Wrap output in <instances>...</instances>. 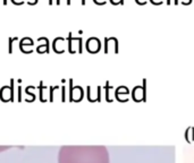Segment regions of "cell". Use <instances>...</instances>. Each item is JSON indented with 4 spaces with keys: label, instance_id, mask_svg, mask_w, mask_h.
<instances>
[{
    "label": "cell",
    "instance_id": "5",
    "mask_svg": "<svg viewBox=\"0 0 194 163\" xmlns=\"http://www.w3.org/2000/svg\"><path fill=\"white\" fill-rule=\"evenodd\" d=\"M2 4H4V5H7V0H2Z\"/></svg>",
    "mask_w": 194,
    "mask_h": 163
},
{
    "label": "cell",
    "instance_id": "1",
    "mask_svg": "<svg viewBox=\"0 0 194 163\" xmlns=\"http://www.w3.org/2000/svg\"><path fill=\"white\" fill-rule=\"evenodd\" d=\"M56 4H57V5H60V4H62V0H56ZM66 4L67 5H71V0H66Z\"/></svg>",
    "mask_w": 194,
    "mask_h": 163
},
{
    "label": "cell",
    "instance_id": "4",
    "mask_svg": "<svg viewBox=\"0 0 194 163\" xmlns=\"http://www.w3.org/2000/svg\"><path fill=\"white\" fill-rule=\"evenodd\" d=\"M53 4V0H49V5H52Z\"/></svg>",
    "mask_w": 194,
    "mask_h": 163
},
{
    "label": "cell",
    "instance_id": "2",
    "mask_svg": "<svg viewBox=\"0 0 194 163\" xmlns=\"http://www.w3.org/2000/svg\"><path fill=\"white\" fill-rule=\"evenodd\" d=\"M111 2H113L114 5H117V4H119V2H120V0H111Z\"/></svg>",
    "mask_w": 194,
    "mask_h": 163
},
{
    "label": "cell",
    "instance_id": "6",
    "mask_svg": "<svg viewBox=\"0 0 194 163\" xmlns=\"http://www.w3.org/2000/svg\"><path fill=\"white\" fill-rule=\"evenodd\" d=\"M82 5H85V0H82Z\"/></svg>",
    "mask_w": 194,
    "mask_h": 163
},
{
    "label": "cell",
    "instance_id": "3",
    "mask_svg": "<svg viewBox=\"0 0 194 163\" xmlns=\"http://www.w3.org/2000/svg\"><path fill=\"white\" fill-rule=\"evenodd\" d=\"M38 1H39V0H33V1H32V4H31V5H35V4H38Z\"/></svg>",
    "mask_w": 194,
    "mask_h": 163
}]
</instances>
